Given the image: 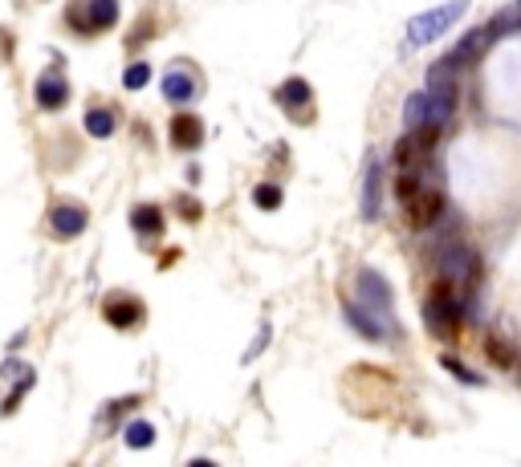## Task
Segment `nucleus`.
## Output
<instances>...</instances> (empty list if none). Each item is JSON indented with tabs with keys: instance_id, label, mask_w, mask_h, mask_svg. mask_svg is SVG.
I'll use <instances>...</instances> for the list:
<instances>
[{
	"instance_id": "obj_3",
	"label": "nucleus",
	"mask_w": 521,
	"mask_h": 467,
	"mask_svg": "<svg viewBox=\"0 0 521 467\" xmlns=\"http://www.w3.org/2000/svg\"><path fill=\"white\" fill-rule=\"evenodd\" d=\"M69 29L82 33H107L118 20V0H74L69 4Z\"/></svg>"
},
{
	"instance_id": "obj_21",
	"label": "nucleus",
	"mask_w": 521,
	"mask_h": 467,
	"mask_svg": "<svg viewBox=\"0 0 521 467\" xmlns=\"http://www.w3.org/2000/svg\"><path fill=\"white\" fill-rule=\"evenodd\" d=\"M151 443H155V427H151V423H143V419H139V423H131V427H126V447H151Z\"/></svg>"
},
{
	"instance_id": "obj_5",
	"label": "nucleus",
	"mask_w": 521,
	"mask_h": 467,
	"mask_svg": "<svg viewBox=\"0 0 521 467\" xmlns=\"http://www.w3.org/2000/svg\"><path fill=\"white\" fill-rule=\"evenodd\" d=\"M358 305H367L371 313H379V317H391V285H387L383 277H379L375 268H363V277H358Z\"/></svg>"
},
{
	"instance_id": "obj_12",
	"label": "nucleus",
	"mask_w": 521,
	"mask_h": 467,
	"mask_svg": "<svg viewBox=\"0 0 521 467\" xmlns=\"http://www.w3.org/2000/svg\"><path fill=\"white\" fill-rule=\"evenodd\" d=\"M277 102L285 106L293 118H301V110H309V102H314V94H309V82H301V77H290V82L277 90Z\"/></svg>"
},
{
	"instance_id": "obj_22",
	"label": "nucleus",
	"mask_w": 521,
	"mask_h": 467,
	"mask_svg": "<svg viewBox=\"0 0 521 467\" xmlns=\"http://www.w3.org/2000/svg\"><path fill=\"white\" fill-rule=\"evenodd\" d=\"M252 203H257V208H265V211L281 208V187H277V183H260V187L252 191Z\"/></svg>"
},
{
	"instance_id": "obj_4",
	"label": "nucleus",
	"mask_w": 521,
	"mask_h": 467,
	"mask_svg": "<svg viewBox=\"0 0 521 467\" xmlns=\"http://www.w3.org/2000/svg\"><path fill=\"white\" fill-rule=\"evenodd\" d=\"M440 211H445V191L432 187V183H420L404 200V216L412 228H432L436 219H440Z\"/></svg>"
},
{
	"instance_id": "obj_25",
	"label": "nucleus",
	"mask_w": 521,
	"mask_h": 467,
	"mask_svg": "<svg viewBox=\"0 0 521 467\" xmlns=\"http://www.w3.org/2000/svg\"><path fill=\"white\" fill-rule=\"evenodd\" d=\"M265 342H269V329H260V337H257V342H252V350L244 353V358H257V353L265 350Z\"/></svg>"
},
{
	"instance_id": "obj_7",
	"label": "nucleus",
	"mask_w": 521,
	"mask_h": 467,
	"mask_svg": "<svg viewBox=\"0 0 521 467\" xmlns=\"http://www.w3.org/2000/svg\"><path fill=\"white\" fill-rule=\"evenodd\" d=\"M342 317H347L367 342H383L387 337V321L379 313H371L367 305H358V301H347V305H342Z\"/></svg>"
},
{
	"instance_id": "obj_1",
	"label": "nucleus",
	"mask_w": 521,
	"mask_h": 467,
	"mask_svg": "<svg viewBox=\"0 0 521 467\" xmlns=\"http://www.w3.org/2000/svg\"><path fill=\"white\" fill-rule=\"evenodd\" d=\"M464 9H469V0H448L440 9H428V12H420V17H412L407 20V49H420V45H428V41H436L440 33H448L456 20L464 17Z\"/></svg>"
},
{
	"instance_id": "obj_13",
	"label": "nucleus",
	"mask_w": 521,
	"mask_h": 467,
	"mask_svg": "<svg viewBox=\"0 0 521 467\" xmlns=\"http://www.w3.org/2000/svg\"><path fill=\"white\" fill-rule=\"evenodd\" d=\"M86 208H77V203H61V208H53V216H49V224H53V232L58 236H77V232L86 228Z\"/></svg>"
},
{
	"instance_id": "obj_26",
	"label": "nucleus",
	"mask_w": 521,
	"mask_h": 467,
	"mask_svg": "<svg viewBox=\"0 0 521 467\" xmlns=\"http://www.w3.org/2000/svg\"><path fill=\"white\" fill-rule=\"evenodd\" d=\"M180 208H184V216H188V219H200V208H196V200H184Z\"/></svg>"
},
{
	"instance_id": "obj_16",
	"label": "nucleus",
	"mask_w": 521,
	"mask_h": 467,
	"mask_svg": "<svg viewBox=\"0 0 521 467\" xmlns=\"http://www.w3.org/2000/svg\"><path fill=\"white\" fill-rule=\"evenodd\" d=\"M485 353H489V362L497 366V370H509V366H517V345H513L509 337H497V334H493L489 342H485Z\"/></svg>"
},
{
	"instance_id": "obj_17",
	"label": "nucleus",
	"mask_w": 521,
	"mask_h": 467,
	"mask_svg": "<svg viewBox=\"0 0 521 467\" xmlns=\"http://www.w3.org/2000/svg\"><path fill=\"white\" fill-rule=\"evenodd\" d=\"M404 123H407V131H415V126H424V123H428V90H420V94H407V102H404Z\"/></svg>"
},
{
	"instance_id": "obj_20",
	"label": "nucleus",
	"mask_w": 521,
	"mask_h": 467,
	"mask_svg": "<svg viewBox=\"0 0 521 467\" xmlns=\"http://www.w3.org/2000/svg\"><path fill=\"white\" fill-rule=\"evenodd\" d=\"M131 224H135V232H151V236L164 232V216H159L155 208H135L131 211Z\"/></svg>"
},
{
	"instance_id": "obj_11",
	"label": "nucleus",
	"mask_w": 521,
	"mask_h": 467,
	"mask_svg": "<svg viewBox=\"0 0 521 467\" xmlns=\"http://www.w3.org/2000/svg\"><path fill=\"white\" fill-rule=\"evenodd\" d=\"M493 41H497V37H493V29H489V25H481V29L464 33V37H461V45L453 49V58L461 61V66H469V61H477V58H481V53L493 45Z\"/></svg>"
},
{
	"instance_id": "obj_15",
	"label": "nucleus",
	"mask_w": 521,
	"mask_h": 467,
	"mask_svg": "<svg viewBox=\"0 0 521 467\" xmlns=\"http://www.w3.org/2000/svg\"><path fill=\"white\" fill-rule=\"evenodd\" d=\"M164 98H167V102H175V106L192 102V98H196V82L184 74V69H172V74L164 77Z\"/></svg>"
},
{
	"instance_id": "obj_9",
	"label": "nucleus",
	"mask_w": 521,
	"mask_h": 467,
	"mask_svg": "<svg viewBox=\"0 0 521 467\" xmlns=\"http://www.w3.org/2000/svg\"><path fill=\"white\" fill-rule=\"evenodd\" d=\"M33 98H37L41 110H61L69 102V82L61 74H41L37 86H33Z\"/></svg>"
},
{
	"instance_id": "obj_10",
	"label": "nucleus",
	"mask_w": 521,
	"mask_h": 467,
	"mask_svg": "<svg viewBox=\"0 0 521 467\" xmlns=\"http://www.w3.org/2000/svg\"><path fill=\"white\" fill-rule=\"evenodd\" d=\"M172 143L180 151H196L204 143V123L196 115H175L172 118Z\"/></svg>"
},
{
	"instance_id": "obj_8",
	"label": "nucleus",
	"mask_w": 521,
	"mask_h": 467,
	"mask_svg": "<svg viewBox=\"0 0 521 467\" xmlns=\"http://www.w3.org/2000/svg\"><path fill=\"white\" fill-rule=\"evenodd\" d=\"M456 110V82H432L428 90V123L432 126H445Z\"/></svg>"
},
{
	"instance_id": "obj_6",
	"label": "nucleus",
	"mask_w": 521,
	"mask_h": 467,
	"mask_svg": "<svg viewBox=\"0 0 521 467\" xmlns=\"http://www.w3.org/2000/svg\"><path fill=\"white\" fill-rule=\"evenodd\" d=\"M440 273L453 281H473L477 277V252L464 249V244H448L440 252Z\"/></svg>"
},
{
	"instance_id": "obj_23",
	"label": "nucleus",
	"mask_w": 521,
	"mask_h": 467,
	"mask_svg": "<svg viewBox=\"0 0 521 467\" xmlns=\"http://www.w3.org/2000/svg\"><path fill=\"white\" fill-rule=\"evenodd\" d=\"M147 77H151V66H143V61H135V66L126 69L123 86H126V90H143V86H147Z\"/></svg>"
},
{
	"instance_id": "obj_14",
	"label": "nucleus",
	"mask_w": 521,
	"mask_h": 467,
	"mask_svg": "<svg viewBox=\"0 0 521 467\" xmlns=\"http://www.w3.org/2000/svg\"><path fill=\"white\" fill-rule=\"evenodd\" d=\"M102 313H107V321H110V325L126 329V325H135L139 317H143V309H139V301H135V297H110Z\"/></svg>"
},
{
	"instance_id": "obj_18",
	"label": "nucleus",
	"mask_w": 521,
	"mask_h": 467,
	"mask_svg": "<svg viewBox=\"0 0 521 467\" xmlns=\"http://www.w3.org/2000/svg\"><path fill=\"white\" fill-rule=\"evenodd\" d=\"M115 126H118L115 110H102V106H98V110H90V115H86V131L94 134V139H110V134H115Z\"/></svg>"
},
{
	"instance_id": "obj_24",
	"label": "nucleus",
	"mask_w": 521,
	"mask_h": 467,
	"mask_svg": "<svg viewBox=\"0 0 521 467\" xmlns=\"http://www.w3.org/2000/svg\"><path fill=\"white\" fill-rule=\"evenodd\" d=\"M440 366H445V370H453V374H456V378H461V382H481V374H473V370H464V366H461V362H456L453 353H445V358H440Z\"/></svg>"
},
{
	"instance_id": "obj_19",
	"label": "nucleus",
	"mask_w": 521,
	"mask_h": 467,
	"mask_svg": "<svg viewBox=\"0 0 521 467\" xmlns=\"http://www.w3.org/2000/svg\"><path fill=\"white\" fill-rule=\"evenodd\" d=\"M379 216V162L367 171V183H363V219Z\"/></svg>"
},
{
	"instance_id": "obj_2",
	"label": "nucleus",
	"mask_w": 521,
	"mask_h": 467,
	"mask_svg": "<svg viewBox=\"0 0 521 467\" xmlns=\"http://www.w3.org/2000/svg\"><path fill=\"white\" fill-rule=\"evenodd\" d=\"M461 317H464V309H461V301L453 297V289H448V285H440L432 297H428L424 321H428V329H432V337L453 342L456 329H461Z\"/></svg>"
}]
</instances>
